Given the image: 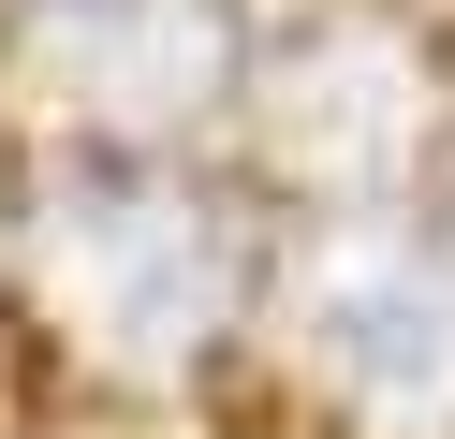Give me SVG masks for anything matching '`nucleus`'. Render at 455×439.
<instances>
[{"label":"nucleus","mask_w":455,"mask_h":439,"mask_svg":"<svg viewBox=\"0 0 455 439\" xmlns=\"http://www.w3.org/2000/svg\"><path fill=\"white\" fill-rule=\"evenodd\" d=\"M235 278H250L235 220H220L191 176H162V161H89V176H60V191L30 205L44 322H60L89 366H118V380H177L191 351L235 322Z\"/></svg>","instance_id":"f257e3e1"},{"label":"nucleus","mask_w":455,"mask_h":439,"mask_svg":"<svg viewBox=\"0 0 455 439\" xmlns=\"http://www.w3.org/2000/svg\"><path fill=\"white\" fill-rule=\"evenodd\" d=\"M294 337L367 425L455 439V220H338L294 263Z\"/></svg>","instance_id":"f03ea898"},{"label":"nucleus","mask_w":455,"mask_h":439,"mask_svg":"<svg viewBox=\"0 0 455 439\" xmlns=\"http://www.w3.org/2000/svg\"><path fill=\"white\" fill-rule=\"evenodd\" d=\"M30 74L74 103V132L103 146H162L220 103L235 44H220V0H60L30 29Z\"/></svg>","instance_id":"7ed1b4c3"},{"label":"nucleus","mask_w":455,"mask_h":439,"mask_svg":"<svg viewBox=\"0 0 455 439\" xmlns=\"http://www.w3.org/2000/svg\"><path fill=\"white\" fill-rule=\"evenodd\" d=\"M265 117H279V146H294L308 176H338V191H382V176L426 146V74L396 59V29L323 15V29H308V44L265 74Z\"/></svg>","instance_id":"20e7f679"}]
</instances>
